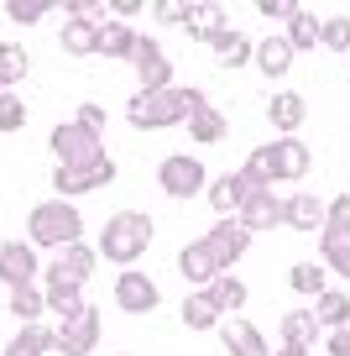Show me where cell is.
<instances>
[{
	"mask_svg": "<svg viewBox=\"0 0 350 356\" xmlns=\"http://www.w3.org/2000/svg\"><path fill=\"white\" fill-rule=\"evenodd\" d=\"M308 168H314L308 147L298 142V136H277V142H267V147H251V157L235 168V178L246 184V194H262V189H277V184L303 178Z\"/></svg>",
	"mask_w": 350,
	"mask_h": 356,
	"instance_id": "1",
	"label": "cell"
},
{
	"mask_svg": "<svg viewBox=\"0 0 350 356\" xmlns=\"http://www.w3.org/2000/svg\"><path fill=\"white\" fill-rule=\"evenodd\" d=\"M204 89L194 84H173V89H136L126 100V121L136 131H162V126H188V115L204 111Z\"/></svg>",
	"mask_w": 350,
	"mask_h": 356,
	"instance_id": "2",
	"label": "cell"
},
{
	"mask_svg": "<svg viewBox=\"0 0 350 356\" xmlns=\"http://www.w3.org/2000/svg\"><path fill=\"white\" fill-rule=\"evenodd\" d=\"M152 246V215L142 210H115L105 220V231H99V262H115L126 273V267H136V257Z\"/></svg>",
	"mask_w": 350,
	"mask_h": 356,
	"instance_id": "3",
	"label": "cell"
},
{
	"mask_svg": "<svg viewBox=\"0 0 350 356\" xmlns=\"http://www.w3.org/2000/svg\"><path fill=\"white\" fill-rule=\"evenodd\" d=\"M26 241L32 246H74V241H84V215H78V204L74 200H42V204H32V215H26Z\"/></svg>",
	"mask_w": 350,
	"mask_h": 356,
	"instance_id": "4",
	"label": "cell"
},
{
	"mask_svg": "<svg viewBox=\"0 0 350 356\" xmlns=\"http://www.w3.org/2000/svg\"><path fill=\"white\" fill-rule=\"evenodd\" d=\"M319 262L324 273L335 267V278H350V194L329 200V220L319 231Z\"/></svg>",
	"mask_w": 350,
	"mask_h": 356,
	"instance_id": "5",
	"label": "cell"
},
{
	"mask_svg": "<svg viewBox=\"0 0 350 356\" xmlns=\"http://www.w3.org/2000/svg\"><path fill=\"white\" fill-rule=\"evenodd\" d=\"M157 189L167 194V200H199V194L209 189V173L204 163H199L194 152H173L157 163Z\"/></svg>",
	"mask_w": 350,
	"mask_h": 356,
	"instance_id": "6",
	"label": "cell"
},
{
	"mask_svg": "<svg viewBox=\"0 0 350 356\" xmlns=\"http://www.w3.org/2000/svg\"><path fill=\"white\" fill-rule=\"evenodd\" d=\"M99 335H105V320H99L94 304H84V309H74L68 320H58L53 351H58V356H89V351L99 346Z\"/></svg>",
	"mask_w": 350,
	"mask_h": 356,
	"instance_id": "7",
	"label": "cell"
},
{
	"mask_svg": "<svg viewBox=\"0 0 350 356\" xmlns=\"http://www.w3.org/2000/svg\"><path fill=\"white\" fill-rule=\"evenodd\" d=\"M110 184H115V163H110V152L94 157V163H68V168H58V173H53L58 200H84V194L110 189Z\"/></svg>",
	"mask_w": 350,
	"mask_h": 356,
	"instance_id": "8",
	"label": "cell"
},
{
	"mask_svg": "<svg viewBox=\"0 0 350 356\" xmlns=\"http://www.w3.org/2000/svg\"><path fill=\"white\" fill-rule=\"evenodd\" d=\"M110 299H115V309H121V314H152L157 304H162V289L147 278L142 267H126V273H115Z\"/></svg>",
	"mask_w": 350,
	"mask_h": 356,
	"instance_id": "9",
	"label": "cell"
},
{
	"mask_svg": "<svg viewBox=\"0 0 350 356\" xmlns=\"http://www.w3.org/2000/svg\"><path fill=\"white\" fill-rule=\"evenodd\" d=\"M47 147H53L58 168H68V163H94V157H105V142H99L94 131H84L78 121H63V126H53Z\"/></svg>",
	"mask_w": 350,
	"mask_h": 356,
	"instance_id": "10",
	"label": "cell"
},
{
	"mask_svg": "<svg viewBox=\"0 0 350 356\" xmlns=\"http://www.w3.org/2000/svg\"><path fill=\"white\" fill-rule=\"evenodd\" d=\"M199 241L209 246V257H215L219 273H230V267H235L246 252H251V236H246V225H241V220H215L204 236H199Z\"/></svg>",
	"mask_w": 350,
	"mask_h": 356,
	"instance_id": "11",
	"label": "cell"
},
{
	"mask_svg": "<svg viewBox=\"0 0 350 356\" xmlns=\"http://www.w3.org/2000/svg\"><path fill=\"white\" fill-rule=\"evenodd\" d=\"M42 262H37V246L32 241H0V283L6 289H32Z\"/></svg>",
	"mask_w": 350,
	"mask_h": 356,
	"instance_id": "12",
	"label": "cell"
},
{
	"mask_svg": "<svg viewBox=\"0 0 350 356\" xmlns=\"http://www.w3.org/2000/svg\"><path fill=\"white\" fill-rule=\"evenodd\" d=\"M131 68H136V79H142V89H173V58L162 53L157 37H136Z\"/></svg>",
	"mask_w": 350,
	"mask_h": 356,
	"instance_id": "13",
	"label": "cell"
},
{
	"mask_svg": "<svg viewBox=\"0 0 350 356\" xmlns=\"http://www.w3.org/2000/svg\"><path fill=\"white\" fill-rule=\"evenodd\" d=\"M235 220L246 225V236H267V231H277V225H283V194H277V189L246 194V204H241V215H235Z\"/></svg>",
	"mask_w": 350,
	"mask_h": 356,
	"instance_id": "14",
	"label": "cell"
},
{
	"mask_svg": "<svg viewBox=\"0 0 350 356\" xmlns=\"http://www.w3.org/2000/svg\"><path fill=\"white\" fill-rule=\"evenodd\" d=\"M42 299H47V309L58 314V320H68L74 309H84V283H74L68 273H58V267H47V278H42Z\"/></svg>",
	"mask_w": 350,
	"mask_h": 356,
	"instance_id": "15",
	"label": "cell"
},
{
	"mask_svg": "<svg viewBox=\"0 0 350 356\" xmlns=\"http://www.w3.org/2000/svg\"><path fill=\"white\" fill-rule=\"evenodd\" d=\"M324 220H329V200H319V194H293V200H283V225H293V231L319 236Z\"/></svg>",
	"mask_w": 350,
	"mask_h": 356,
	"instance_id": "16",
	"label": "cell"
},
{
	"mask_svg": "<svg viewBox=\"0 0 350 356\" xmlns=\"http://www.w3.org/2000/svg\"><path fill=\"white\" fill-rule=\"evenodd\" d=\"M219 341H225L230 356H272L262 341V330H256L251 320H241V314H230V320H219Z\"/></svg>",
	"mask_w": 350,
	"mask_h": 356,
	"instance_id": "17",
	"label": "cell"
},
{
	"mask_svg": "<svg viewBox=\"0 0 350 356\" xmlns=\"http://www.w3.org/2000/svg\"><path fill=\"white\" fill-rule=\"evenodd\" d=\"M267 121L277 126V136H298V126L308 121V100L298 95V89H283V95L267 100Z\"/></svg>",
	"mask_w": 350,
	"mask_h": 356,
	"instance_id": "18",
	"label": "cell"
},
{
	"mask_svg": "<svg viewBox=\"0 0 350 356\" xmlns=\"http://www.w3.org/2000/svg\"><path fill=\"white\" fill-rule=\"evenodd\" d=\"M183 26L194 42H209L215 32H225V6H215V0H194V6H183Z\"/></svg>",
	"mask_w": 350,
	"mask_h": 356,
	"instance_id": "19",
	"label": "cell"
},
{
	"mask_svg": "<svg viewBox=\"0 0 350 356\" xmlns=\"http://www.w3.org/2000/svg\"><path fill=\"white\" fill-rule=\"evenodd\" d=\"M209 53H215V63H219V68H246L256 47H251V37H246V32L225 26V32H215V37H209Z\"/></svg>",
	"mask_w": 350,
	"mask_h": 356,
	"instance_id": "20",
	"label": "cell"
},
{
	"mask_svg": "<svg viewBox=\"0 0 350 356\" xmlns=\"http://www.w3.org/2000/svg\"><path fill=\"white\" fill-rule=\"evenodd\" d=\"M136 37H142V32H131L126 22H99L94 53H99V58H115V63H131V53H136Z\"/></svg>",
	"mask_w": 350,
	"mask_h": 356,
	"instance_id": "21",
	"label": "cell"
},
{
	"mask_svg": "<svg viewBox=\"0 0 350 356\" xmlns=\"http://www.w3.org/2000/svg\"><path fill=\"white\" fill-rule=\"evenodd\" d=\"M293 47H288V37H262L251 53V63L262 68V79H288V68H293Z\"/></svg>",
	"mask_w": 350,
	"mask_h": 356,
	"instance_id": "22",
	"label": "cell"
},
{
	"mask_svg": "<svg viewBox=\"0 0 350 356\" xmlns=\"http://www.w3.org/2000/svg\"><path fill=\"white\" fill-rule=\"evenodd\" d=\"M178 273H183L194 289H209V283L219 278V267H215V257H209L204 241H188L183 252H178Z\"/></svg>",
	"mask_w": 350,
	"mask_h": 356,
	"instance_id": "23",
	"label": "cell"
},
{
	"mask_svg": "<svg viewBox=\"0 0 350 356\" xmlns=\"http://www.w3.org/2000/svg\"><path fill=\"white\" fill-rule=\"evenodd\" d=\"M241 204H246V184L235 173H225V178H215L209 184V210L219 215V220H235L241 215Z\"/></svg>",
	"mask_w": 350,
	"mask_h": 356,
	"instance_id": "24",
	"label": "cell"
},
{
	"mask_svg": "<svg viewBox=\"0 0 350 356\" xmlns=\"http://www.w3.org/2000/svg\"><path fill=\"white\" fill-rule=\"evenodd\" d=\"M204 293H209V304L219 309V320H230V314H241V309H246V283L235 278V273H219V278L209 283Z\"/></svg>",
	"mask_w": 350,
	"mask_h": 356,
	"instance_id": "25",
	"label": "cell"
},
{
	"mask_svg": "<svg viewBox=\"0 0 350 356\" xmlns=\"http://www.w3.org/2000/svg\"><path fill=\"white\" fill-rule=\"evenodd\" d=\"M314 320H319V330H345L350 325V293L345 289H324L314 299Z\"/></svg>",
	"mask_w": 350,
	"mask_h": 356,
	"instance_id": "26",
	"label": "cell"
},
{
	"mask_svg": "<svg viewBox=\"0 0 350 356\" xmlns=\"http://www.w3.org/2000/svg\"><path fill=\"white\" fill-rule=\"evenodd\" d=\"M53 267H58V273H68L74 283H89V278H94V267H99V252H94V246H84V241H74V246L58 252Z\"/></svg>",
	"mask_w": 350,
	"mask_h": 356,
	"instance_id": "27",
	"label": "cell"
},
{
	"mask_svg": "<svg viewBox=\"0 0 350 356\" xmlns=\"http://www.w3.org/2000/svg\"><path fill=\"white\" fill-rule=\"evenodd\" d=\"M188 136H194L199 147H219L230 136V121H225V111H215V105H204L199 115H188Z\"/></svg>",
	"mask_w": 350,
	"mask_h": 356,
	"instance_id": "28",
	"label": "cell"
},
{
	"mask_svg": "<svg viewBox=\"0 0 350 356\" xmlns=\"http://www.w3.org/2000/svg\"><path fill=\"white\" fill-rule=\"evenodd\" d=\"M288 47H293V53H308V47H319V16L308 11V6H298L293 16H288Z\"/></svg>",
	"mask_w": 350,
	"mask_h": 356,
	"instance_id": "29",
	"label": "cell"
},
{
	"mask_svg": "<svg viewBox=\"0 0 350 356\" xmlns=\"http://www.w3.org/2000/svg\"><path fill=\"white\" fill-rule=\"evenodd\" d=\"M288 289H293V293H308V299H319V293L329 289L324 262H293V267H288Z\"/></svg>",
	"mask_w": 350,
	"mask_h": 356,
	"instance_id": "30",
	"label": "cell"
},
{
	"mask_svg": "<svg viewBox=\"0 0 350 356\" xmlns=\"http://www.w3.org/2000/svg\"><path fill=\"white\" fill-rule=\"evenodd\" d=\"M47 351H53V330H42V320H37V325H22L16 341L6 346L0 356H47Z\"/></svg>",
	"mask_w": 350,
	"mask_h": 356,
	"instance_id": "31",
	"label": "cell"
},
{
	"mask_svg": "<svg viewBox=\"0 0 350 356\" xmlns=\"http://www.w3.org/2000/svg\"><path fill=\"white\" fill-rule=\"evenodd\" d=\"M183 325H188V330H219V309L209 304L204 289H194L183 299Z\"/></svg>",
	"mask_w": 350,
	"mask_h": 356,
	"instance_id": "32",
	"label": "cell"
},
{
	"mask_svg": "<svg viewBox=\"0 0 350 356\" xmlns=\"http://www.w3.org/2000/svg\"><path fill=\"white\" fill-rule=\"evenodd\" d=\"M314 335H319L314 309H288L283 314V346H314Z\"/></svg>",
	"mask_w": 350,
	"mask_h": 356,
	"instance_id": "33",
	"label": "cell"
},
{
	"mask_svg": "<svg viewBox=\"0 0 350 356\" xmlns=\"http://www.w3.org/2000/svg\"><path fill=\"white\" fill-rule=\"evenodd\" d=\"M6 304H11V314L22 325H37V320H42V309H47V299H42L37 283H32V289H11V299H6Z\"/></svg>",
	"mask_w": 350,
	"mask_h": 356,
	"instance_id": "34",
	"label": "cell"
},
{
	"mask_svg": "<svg viewBox=\"0 0 350 356\" xmlns=\"http://www.w3.org/2000/svg\"><path fill=\"white\" fill-rule=\"evenodd\" d=\"M16 79H26V47L22 42H0V95L16 89Z\"/></svg>",
	"mask_w": 350,
	"mask_h": 356,
	"instance_id": "35",
	"label": "cell"
},
{
	"mask_svg": "<svg viewBox=\"0 0 350 356\" xmlns=\"http://www.w3.org/2000/svg\"><path fill=\"white\" fill-rule=\"evenodd\" d=\"M319 47H329V53H350V16H324L319 22Z\"/></svg>",
	"mask_w": 350,
	"mask_h": 356,
	"instance_id": "36",
	"label": "cell"
},
{
	"mask_svg": "<svg viewBox=\"0 0 350 356\" xmlns=\"http://www.w3.org/2000/svg\"><path fill=\"white\" fill-rule=\"evenodd\" d=\"M94 37H99V26L68 22V26H63V53H68V58H89V53H94Z\"/></svg>",
	"mask_w": 350,
	"mask_h": 356,
	"instance_id": "37",
	"label": "cell"
},
{
	"mask_svg": "<svg viewBox=\"0 0 350 356\" xmlns=\"http://www.w3.org/2000/svg\"><path fill=\"white\" fill-rule=\"evenodd\" d=\"M22 126H26V105L16 89H6L0 95V131H22Z\"/></svg>",
	"mask_w": 350,
	"mask_h": 356,
	"instance_id": "38",
	"label": "cell"
},
{
	"mask_svg": "<svg viewBox=\"0 0 350 356\" xmlns=\"http://www.w3.org/2000/svg\"><path fill=\"white\" fill-rule=\"evenodd\" d=\"M63 16H68V22H89V26H99L105 6H99V0H68V6H63Z\"/></svg>",
	"mask_w": 350,
	"mask_h": 356,
	"instance_id": "39",
	"label": "cell"
},
{
	"mask_svg": "<svg viewBox=\"0 0 350 356\" xmlns=\"http://www.w3.org/2000/svg\"><path fill=\"white\" fill-rule=\"evenodd\" d=\"M147 16L162 26H183V0H157V6H147Z\"/></svg>",
	"mask_w": 350,
	"mask_h": 356,
	"instance_id": "40",
	"label": "cell"
},
{
	"mask_svg": "<svg viewBox=\"0 0 350 356\" xmlns=\"http://www.w3.org/2000/svg\"><path fill=\"white\" fill-rule=\"evenodd\" d=\"M74 121H78V126H84V131H94V136H105V111H99V105H94V100H89V105H78V111H74Z\"/></svg>",
	"mask_w": 350,
	"mask_h": 356,
	"instance_id": "41",
	"label": "cell"
},
{
	"mask_svg": "<svg viewBox=\"0 0 350 356\" xmlns=\"http://www.w3.org/2000/svg\"><path fill=\"white\" fill-rule=\"evenodd\" d=\"M110 11H115V22L131 26L136 16H147V0H110Z\"/></svg>",
	"mask_w": 350,
	"mask_h": 356,
	"instance_id": "42",
	"label": "cell"
},
{
	"mask_svg": "<svg viewBox=\"0 0 350 356\" xmlns=\"http://www.w3.org/2000/svg\"><path fill=\"white\" fill-rule=\"evenodd\" d=\"M42 11H47V6H22V0H16V6H6V16H11L16 26H32V22H42Z\"/></svg>",
	"mask_w": 350,
	"mask_h": 356,
	"instance_id": "43",
	"label": "cell"
},
{
	"mask_svg": "<svg viewBox=\"0 0 350 356\" xmlns=\"http://www.w3.org/2000/svg\"><path fill=\"white\" fill-rule=\"evenodd\" d=\"M324 351L329 356H350V325L345 330H324Z\"/></svg>",
	"mask_w": 350,
	"mask_h": 356,
	"instance_id": "44",
	"label": "cell"
},
{
	"mask_svg": "<svg viewBox=\"0 0 350 356\" xmlns=\"http://www.w3.org/2000/svg\"><path fill=\"white\" fill-rule=\"evenodd\" d=\"M298 6H288V0H272V6H262V16H272V22H288Z\"/></svg>",
	"mask_w": 350,
	"mask_h": 356,
	"instance_id": "45",
	"label": "cell"
},
{
	"mask_svg": "<svg viewBox=\"0 0 350 356\" xmlns=\"http://www.w3.org/2000/svg\"><path fill=\"white\" fill-rule=\"evenodd\" d=\"M272 356H308V346H283V351H272Z\"/></svg>",
	"mask_w": 350,
	"mask_h": 356,
	"instance_id": "46",
	"label": "cell"
},
{
	"mask_svg": "<svg viewBox=\"0 0 350 356\" xmlns=\"http://www.w3.org/2000/svg\"><path fill=\"white\" fill-rule=\"evenodd\" d=\"M121 356H126V351H121Z\"/></svg>",
	"mask_w": 350,
	"mask_h": 356,
	"instance_id": "47",
	"label": "cell"
}]
</instances>
